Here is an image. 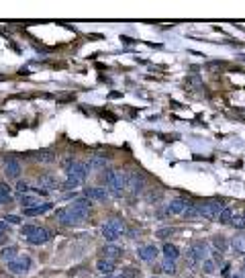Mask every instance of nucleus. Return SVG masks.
Returning a JSON list of instances; mask_svg holds the SVG:
<instances>
[{"instance_id": "13", "label": "nucleus", "mask_w": 245, "mask_h": 278, "mask_svg": "<svg viewBox=\"0 0 245 278\" xmlns=\"http://www.w3.org/2000/svg\"><path fill=\"white\" fill-rule=\"evenodd\" d=\"M84 166H86V170H88V172H92V170H106V168H108V162H106V158L92 156Z\"/></svg>"}, {"instance_id": "5", "label": "nucleus", "mask_w": 245, "mask_h": 278, "mask_svg": "<svg viewBox=\"0 0 245 278\" xmlns=\"http://www.w3.org/2000/svg\"><path fill=\"white\" fill-rule=\"evenodd\" d=\"M225 209L223 200H209V202H200V217L209 219V221H219L221 211Z\"/></svg>"}, {"instance_id": "40", "label": "nucleus", "mask_w": 245, "mask_h": 278, "mask_svg": "<svg viewBox=\"0 0 245 278\" xmlns=\"http://www.w3.org/2000/svg\"><path fill=\"white\" fill-rule=\"evenodd\" d=\"M241 215H243V219H245V211H243V213H241Z\"/></svg>"}, {"instance_id": "4", "label": "nucleus", "mask_w": 245, "mask_h": 278, "mask_svg": "<svg viewBox=\"0 0 245 278\" xmlns=\"http://www.w3.org/2000/svg\"><path fill=\"white\" fill-rule=\"evenodd\" d=\"M100 231H102V237L106 239L108 244H115L117 239L123 235L125 227H123V223L119 219H108V221H104V223H102Z\"/></svg>"}, {"instance_id": "21", "label": "nucleus", "mask_w": 245, "mask_h": 278, "mask_svg": "<svg viewBox=\"0 0 245 278\" xmlns=\"http://www.w3.org/2000/svg\"><path fill=\"white\" fill-rule=\"evenodd\" d=\"M16 256H18V250H16L14 246H8V248H4V250H0V260H2L4 264L12 262Z\"/></svg>"}, {"instance_id": "32", "label": "nucleus", "mask_w": 245, "mask_h": 278, "mask_svg": "<svg viewBox=\"0 0 245 278\" xmlns=\"http://www.w3.org/2000/svg\"><path fill=\"white\" fill-rule=\"evenodd\" d=\"M16 190H18V196H23V194H27V192L31 190V186H29V182H25V180H18V184H16Z\"/></svg>"}, {"instance_id": "33", "label": "nucleus", "mask_w": 245, "mask_h": 278, "mask_svg": "<svg viewBox=\"0 0 245 278\" xmlns=\"http://www.w3.org/2000/svg\"><path fill=\"white\" fill-rule=\"evenodd\" d=\"M162 198L160 190H147V202H158Z\"/></svg>"}, {"instance_id": "35", "label": "nucleus", "mask_w": 245, "mask_h": 278, "mask_svg": "<svg viewBox=\"0 0 245 278\" xmlns=\"http://www.w3.org/2000/svg\"><path fill=\"white\" fill-rule=\"evenodd\" d=\"M174 229H169V227H165V229H162V231H158V237H167L169 233H172Z\"/></svg>"}, {"instance_id": "34", "label": "nucleus", "mask_w": 245, "mask_h": 278, "mask_svg": "<svg viewBox=\"0 0 245 278\" xmlns=\"http://www.w3.org/2000/svg\"><path fill=\"white\" fill-rule=\"evenodd\" d=\"M74 164H76V160H74V158H64V162H62V168H64L66 172H70V170L74 168Z\"/></svg>"}, {"instance_id": "28", "label": "nucleus", "mask_w": 245, "mask_h": 278, "mask_svg": "<svg viewBox=\"0 0 245 278\" xmlns=\"http://www.w3.org/2000/svg\"><path fill=\"white\" fill-rule=\"evenodd\" d=\"M217 270V262L213 260V258H206V260L202 262V272L204 274H213Z\"/></svg>"}, {"instance_id": "11", "label": "nucleus", "mask_w": 245, "mask_h": 278, "mask_svg": "<svg viewBox=\"0 0 245 278\" xmlns=\"http://www.w3.org/2000/svg\"><path fill=\"white\" fill-rule=\"evenodd\" d=\"M88 200H98V202H106V198L110 196V192L104 188V186H94V188H88L86 194H84Z\"/></svg>"}, {"instance_id": "1", "label": "nucleus", "mask_w": 245, "mask_h": 278, "mask_svg": "<svg viewBox=\"0 0 245 278\" xmlns=\"http://www.w3.org/2000/svg\"><path fill=\"white\" fill-rule=\"evenodd\" d=\"M90 209H92V200H88L86 196H78L68 209H60L55 213V217H58L62 225H78L90 217Z\"/></svg>"}, {"instance_id": "12", "label": "nucleus", "mask_w": 245, "mask_h": 278, "mask_svg": "<svg viewBox=\"0 0 245 278\" xmlns=\"http://www.w3.org/2000/svg\"><path fill=\"white\" fill-rule=\"evenodd\" d=\"M100 254H102V258H108V260H117V258L123 256V248L117 244H106L100 248Z\"/></svg>"}, {"instance_id": "36", "label": "nucleus", "mask_w": 245, "mask_h": 278, "mask_svg": "<svg viewBox=\"0 0 245 278\" xmlns=\"http://www.w3.org/2000/svg\"><path fill=\"white\" fill-rule=\"evenodd\" d=\"M6 223H18V217H6Z\"/></svg>"}, {"instance_id": "23", "label": "nucleus", "mask_w": 245, "mask_h": 278, "mask_svg": "<svg viewBox=\"0 0 245 278\" xmlns=\"http://www.w3.org/2000/svg\"><path fill=\"white\" fill-rule=\"evenodd\" d=\"M231 246H233V250H235V252L245 254V235H243V233L235 235V237L231 239Z\"/></svg>"}, {"instance_id": "26", "label": "nucleus", "mask_w": 245, "mask_h": 278, "mask_svg": "<svg viewBox=\"0 0 245 278\" xmlns=\"http://www.w3.org/2000/svg\"><path fill=\"white\" fill-rule=\"evenodd\" d=\"M119 276H121V278H139V276H141V272H139L137 268L127 266V268H123V270L119 272Z\"/></svg>"}, {"instance_id": "6", "label": "nucleus", "mask_w": 245, "mask_h": 278, "mask_svg": "<svg viewBox=\"0 0 245 278\" xmlns=\"http://www.w3.org/2000/svg\"><path fill=\"white\" fill-rule=\"evenodd\" d=\"M31 258L27 256V254H18L12 262H8L6 266H8V270L12 272V274H25V272H29L31 270Z\"/></svg>"}, {"instance_id": "38", "label": "nucleus", "mask_w": 245, "mask_h": 278, "mask_svg": "<svg viewBox=\"0 0 245 278\" xmlns=\"http://www.w3.org/2000/svg\"><path fill=\"white\" fill-rule=\"evenodd\" d=\"M229 278H241V274H239V272H237V274H231V276H229Z\"/></svg>"}, {"instance_id": "3", "label": "nucleus", "mask_w": 245, "mask_h": 278, "mask_svg": "<svg viewBox=\"0 0 245 278\" xmlns=\"http://www.w3.org/2000/svg\"><path fill=\"white\" fill-rule=\"evenodd\" d=\"M21 233H23V237L27 239V242L33 244V246H41V244H45V242H49V239H51V231L47 227L25 225V227H21Z\"/></svg>"}, {"instance_id": "18", "label": "nucleus", "mask_w": 245, "mask_h": 278, "mask_svg": "<svg viewBox=\"0 0 245 278\" xmlns=\"http://www.w3.org/2000/svg\"><path fill=\"white\" fill-rule=\"evenodd\" d=\"M39 186L47 192V190H58V188H62V184L55 180V176H43V178H39Z\"/></svg>"}, {"instance_id": "15", "label": "nucleus", "mask_w": 245, "mask_h": 278, "mask_svg": "<svg viewBox=\"0 0 245 278\" xmlns=\"http://www.w3.org/2000/svg\"><path fill=\"white\" fill-rule=\"evenodd\" d=\"M51 209H53L51 202H41V205H37V207H33V209H25L23 213H25V217H39V215L49 213Z\"/></svg>"}, {"instance_id": "2", "label": "nucleus", "mask_w": 245, "mask_h": 278, "mask_svg": "<svg viewBox=\"0 0 245 278\" xmlns=\"http://www.w3.org/2000/svg\"><path fill=\"white\" fill-rule=\"evenodd\" d=\"M206 258H211V248L206 242H196L194 246H190L186 250V264L190 268H196L200 262H204Z\"/></svg>"}, {"instance_id": "29", "label": "nucleus", "mask_w": 245, "mask_h": 278, "mask_svg": "<svg viewBox=\"0 0 245 278\" xmlns=\"http://www.w3.org/2000/svg\"><path fill=\"white\" fill-rule=\"evenodd\" d=\"M231 217H233V211H231L229 207H225V209L221 211V215H219V223H223V225H229Z\"/></svg>"}, {"instance_id": "20", "label": "nucleus", "mask_w": 245, "mask_h": 278, "mask_svg": "<svg viewBox=\"0 0 245 278\" xmlns=\"http://www.w3.org/2000/svg\"><path fill=\"white\" fill-rule=\"evenodd\" d=\"M12 202V188L6 182H0V205H10Z\"/></svg>"}, {"instance_id": "17", "label": "nucleus", "mask_w": 245, "mask_h": 278, "mask_svg": "<svg viewBox=\"0 0 245 278\" xmlns=\"http://www.w3.org/2000/svg\"><path fill=\"white\" fill-rule=\"evenodd\" d=\"M33 158H35L37 162H39V164H51V162H55V152L49 150V147H45V150L35 152Z\"/></svg>"}, {"instance_id": "41", "label": "nucleus", "mask_w": 245, "mask_h": 278, "mask_svg": "<svg viewBox=\"0 0 245 278\" xmlns=\"http://www.w3.org/2000/svg\"><path fill=\"white\" fill-rule=\"evenodd\" d=\"M152 278H158V276H152Z\"/></svg>"}, {"instance_id": "24", "label": "nucleus", "mask_w": 245, "mask_h": 278, "mask_svg": "<svg viewBox=\"0 0 245 278\" xmlns=\"http://www.w3.org/2000/svg\"><path fill=\"white\" fill-rule=\"evenodd\" d=\"M229 225H233L235 229H245V219H243V215L241 213H233Z\"/></svg>"}, {"instance_id": "39", "label": "nucleus", "mask_w": 245, "mask_h": 278, "mask_svg": "<svg viewBox=\"0 0 245 278\" xmlns=\"http://www.w3.org/2000/svg\"><path fill=\"white\" fill-rule=\"evenodd\" d=\"M106 278H121L119 274H110V276H106Z\"/></svg>"}, {"instance_id": "27", "label": "nucleus", "mask_w": 245, "mask_h": 278, "mask_svg": "<svg viewBox=\"0 0 245 278\" xmlns=\"http://www.w3.org/2000/svg\"><path fill=\"white\" fill-rule=\"evenodd\" d=\"M213 248L217 250V252H225V248H227V239H225V237H221V235H215L213 237Z\"/></svg>"}, {"instance_id": "19", "label": "nucleus", "mask_w": 245, "mask_h": 278, "mask_svg": "<svg viewBox=\"0 0 245 278\" xmlns=\"http://www.w3.org/2000/svg\"><path fill=\"white\" fill-rule=\"evenodd\" d=\"M115 260H108V258H100V260L96 262V268H98V272H102V274H106V276H110L112 272H115Z\"/></svg>"}, {"instance_id": "8", "label": "nucleus", "mask_w": 245, "mask_h": 278, "mask_svg": "<svg viewBox=\"0 0 245 278\" xmlns=\"http://www.w3.org/2000/svg\"><path fill=\"white\" fill-rule=\"evenodd\" d=\"M143 186H145V178L141 174H137V172L127 174V190L131 194H139L143 190Z\"/></svg>"}, {"instance_id": "10", "label": "nucleus", "mask_w": 245, "mask_h": 278, "mask_svg": "<svg viewBox=\"0 0 245 278\" xmlns=\"http://www.w3.org/2000/svg\"><path fill=\"white\" fill-rule=\"evenodd\" d=\"M137 256H139L141 262H152V260H156V258H158V248H156V244H147V246L137 248Z\"/></svg>"}, {"instance_id": "7", "label": "nucleus", "mask_w": 245, "mask_h": 278, "mask_svg": "<svg viewBox=\"0 0 245 278\" xmlns=\"http://www.w3.org/2000/svg\"><path fill=\"white\" fill-rule=\"evenodd\" d=\"M110 194H121L123 190H127V172H121V170H115V178L108 184L106 188Z\"/></svg>"}, {"instance_id": "37", "label": "nucleus", "mask_w": 245, "mask_h": 278, "mask_svg": "<svg viewBox=\"0 0 245 278\" xmlns=\"http://www.w3.org/2000/svg\"><path fill=\"white\" fill-rule=\"evenodd\" d=\"M241 274L245 276V260H243V264H241Z\"/></svg>"}, {"instance_id": "25", "label": "nucleus", "mask_w": 245, "mask_h": 278, "mask_svg": "<svg viewBox=\"0 0 245 278\" xmlns=\"http://www.w3.org/2000/svg\"><path fill=\"white\" fill-rule=\"evenodd\" d=\"M162 270L165 274H176V260H169V258H163L162 262Z\"/></svg>"}, {"instance_id": "22", "label": "nucleus", "mask_w": 245, "mask_h": 278, "mask_svg": "<svg viewBox=\"0 0 245 278\" xmlns=\"http://www.w3.org/2000/svg\"><path fill=\"white\" fill-rule=\"evenodd\" d=\"M163 256L165 258H169V260H178V256H180V250H178V246H174V244H163Z\"/></svg>"}, {"instance_id": "16", "label": "nucleus", "mask_w": 245, "mask_h": 278, "mask_svg": "<svg viewBox=\"0 0 245 278\" xmlns=\"http://www.w3.org/2000/svg\"><path fill=\"white\" fill-rule=\"evenodd\" d=\"M18 202H21L23 211H25V209H33V207H37V205H41V202H39V196L33 194V192H27V194H23V196H18Z\"/></svg>"}, {"instance_id": "9", "label": "nucleus", "mask_w": 245, "mask_h": 278, "mask_svg": "<svg viewBox=\"0 0 245 278\" xmlns=\"http://www.w3.org/2000/svg\"><path fill=\"white\" fill-rule=\"evenodd\" d=\"M21 172H23V166H21V162H18L16 158H6L4 160V174L8 176V178H18L21 176Z\"/></svg>"}, {"instance_id": "31", "label": "nucleus", "mask_w": 245, "mask_h": 278, "mask_svg": "<svg viewBox=\"0 0 245 278\" xmlns=\"http://www.w3.org/2000/svg\"><path fill=\"white\" fill-rule=\"evenodd\" d=\"M112 178H115V170H112V168H106V170H102V182L106 184V188H108V184L112 182Z\"/></svg>"}, {"instance_id": "30", "label": "nucleus", "mask_w": 245, "mask_h": 278, "mask_svg": "<svg viewBox=\"0 0 245 278\" xmlns=\"http://www.w3.org/2000/svg\"><path fill=\"white\" fill-rule=\"evenodd\" d=\"M8 223L6 221H0V244H4L6 242V235H8Z\"/></svg>"}, {"instance_id": "14", "label": "nucleus", "mask_w": 245, "mask_h": 278, "mask_svg": "<svg viewBox=\"0 0 245 278\" xmlns=\"http://www.w3.org/2000/svg\"><path fill=\"white\" fill-rule=\"evenodd\" d=\"M186 205H188V200L178 196V198H174V200L167 205L165 213H167V215H182V213H184V209H186Z\"/></svg>"}]
</instances>
